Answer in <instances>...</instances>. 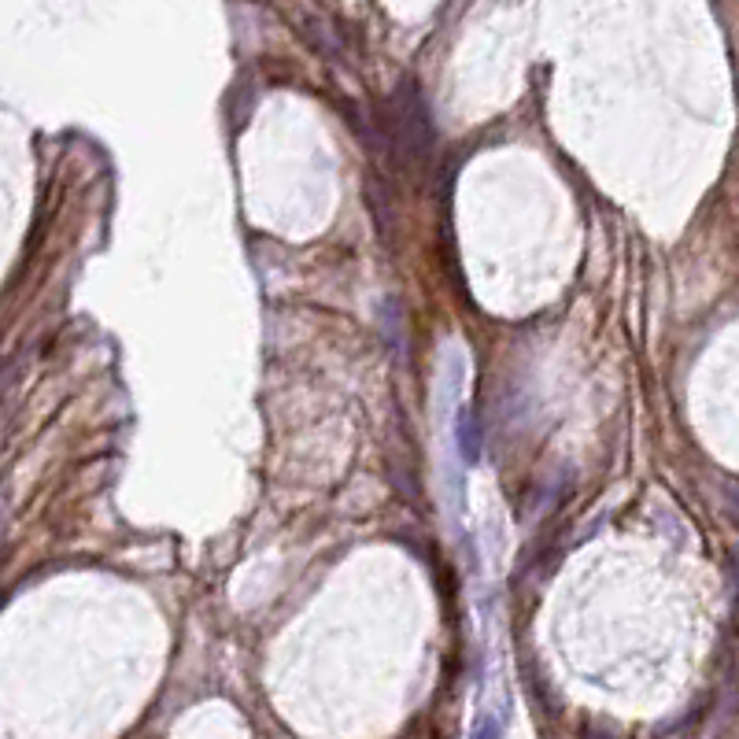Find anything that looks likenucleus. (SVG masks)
Segmentation results:
<instances>
[{
	"mask_svg": "<svg viewBox=\"0 0 739 739\" xmlns=\"http://www.w3.org/2000/svg\"><path fill=\"white\" fill-rule=\"evenodd\" d=\"M496 736H499L496 721H492V717H485V721H481V728H477V736H473V739H496Z\"/></svg>",
	"mask_w": 739,
	"mask_h": 739,
	"instance_id": "1",
	"label": "nucleus"
}]
</instances>
